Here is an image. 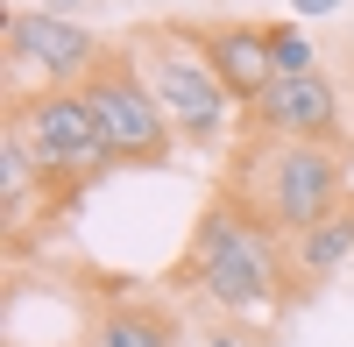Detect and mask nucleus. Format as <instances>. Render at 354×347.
<instances>
[{
    "mask_svg": "<svg viewBox=\"0 0 354 347\" xmlns=\"http://www.w3.org/2000/svg\"><path fill=\"white\" fill-rule=\"evenodd\" d=\"M170 291H185L198 305H213L220 319H255L290 298V270H283V234H270L248 206H234L227 191H213V206L198 213L185 255L170 270Z\"/></svg>",
    "mask_w": 354,
    "mask_h": 347,
    "instance_id": "f257e3e1",
    "label": "nucleus"
},
{
    "mask_svg": "<svg viewBox=\"0 0 354 347\" xmlns=\"http://www.w3.org/2000/svg\"><path fill=\"white\" fill-rule=\"evenodd\" d=\"M85 347H177V312L142 305V298H113L85 319Z\"/></svg>",
    "mask_w": 354,
    "mask_h": 347,
    "instance_id": "9d476101",
    "label": "nucleus"
},
{
    "mask_svg": "<svg viewBox=\"0 0 354 347\" xmlns=\"http://www.w3.org/2000/svg\"><path fill=\"white\" fill-rule=\"evenodd\" d=\"M270 64L277 78H305V71H326V57L305 36V21H270Z\"/></svg>",
    "mask_w": 354,
    "mask_h": 347,
    "instance_id": "f8f14e48",
    "label": "nucleus"
},
{
    "mask_svg": "<svg viewBox=\"0 0 354 347\" xmlns=\"http://www.w3.org/2000/svg\"><path fill=\"white\" fill-rule=\"evenodd\" d=\"M121 43L135 50V64H142V78H149L163 121L177 128V142L198 149V156L227 149V135L241 128V100L220 85L213 57H205V43H198V28L192 21H135Z\"/></svg>",
    "mask_w": 354,
    "mask_h": 347,
    "instance_id": "7ed1b4c3",
    "label": "nucleus"
},
{
    "mask_svg": "<svg viewBox=\"0 0 354 347\" xmlns=\"http://www.w3.org/2000/svg\"><path fill=\"white\" fill-rule=\"evenodd\" d=\"M340 8H347V0H290V21H326Z\"/></svg>",
    "mask_w": 354,
    "mask_h": 347,
    "instance_id": "ddd939ff",
    "label": "nucleus"
},
{
    "mask_svg": "<svg viewBox=\"0 0 354 347\" xmlns=\"http://www.w3.org/2000/svg\"><path fill=\"white\" fill-rule=\"evenodd\" d=\"M78 93L93 100L100 135H106V149H113L121 170H163L177 149H185L177 128L163 121V106H156V93H149V78H142V64H135L128 43H113V50L100 57V71L85 78Z\"/></svg>",
    "mask_w": 354,
    "mask_h": 347,
    "instance_id": "39448f33",
    "label": "nucleus"
},
{
    "mask_svg": "<svg viewBox=\"0 0 354 347\" xmlns=\"http://www.w3.org/2000/svg\"><path fill=\"white\" fill-rule=\"evenodd\" d=\"M36 185H43V170H36V156H28V142L15 128H0V213H8V234L21 227V206H28Z\"/></svg>",
    "mask_w": 354,
    "mask_h": 347,
    "instance_id": "9b49d317",
    "label": "nucleus"
},
{
    "mask_svg": "<svg viewBox=\"0 0 354 347\" xmlns=\"http://www.w3.org/2000/svg\"><path fill=\"white\" fill-rule=\"evenodd\" d=\"M347 170L354 149H333V142H283V135H234L227 149V198L248 206L270 234H298V227L326 220L347 206Z\"/></svg>",
    "mask_w": 354,
    "mask_h": 347,
    "instance_id": "f03ea898",
    "label": "nucleus"
},
{
    "mask_svg": "<svg viewBox=\"0 0 354 347\" xmlns=\"http://www.w3.org/2000/svg\"><path fill=\"white\" fill-rule=\"evenodd\" d=\"M205 347H255V340H241L234 326H213V333H205Z\"/></svg>",
    "mask_w": 354,
    "mask_h": 347,
    "instance_id": "4468645a",
    "label": "nucleus"
},
{
    "mask_svg": "<svg viewBox=\"0 0 354 347\" xmlns=\"http://www.w3.org/2000/svg\"><path fill=\"white\" fill-rule=\"evenodd\" d=\"M8 128L28 142V156L43 170V191L64 185V191H93L106 170H121L100 135V113L78 85H50V93H21L8 100Z\"/></svg>",
    "mask_w": 354,
    "mask_h": 347,
    "instance_id": "20e7f679",
    "label": "nucleus"
},
{
    "mask_svg": "<svg viewBox=\"0 0 354 347\" xmlns=\"http://www.w3.org/2000/svg\"><path fill=\"white\" fill-rule=\"evenodd\" d=\"M241 135H283V142H333V149H354L347 78H333V71L270 78V85L241 106Z\"/></svg>",
    "mask_w": 354,
    "mask_h": 347,
    "instance_id": "0eeeda50",
    "label": "nucleus"
},
{
    "mask_svg": "<svg viewBox=\"0 0 354 347\" xmlns=\"http://www.w3.org/2000/svg\"><path fill=\"white\" fill-rule=\"evenodd\" d=\"M0 43H8V100L50 93V85H85L100 71V57L113 50L100 28H85L78 15H57V8H8Z\"/></svg>",
    "mask_w": 354,
    "mask_h": 347,
    "instance_id": "423d86ee",
    "label": "nucleus"
},
{
    "mask_svg": "<svg viewBox=\"0 0 354 347\" xmlns=\"http://www.w3.org/2000/svg\"><path fill=\"white\" fill-rule=\"evenodd\" d=\"M354 263V198L340 213H326V220H312V227H298V234L283 241V270H290V298H319L326 283L340 276Z\"/></svg>",
    "mask_w": 354,
    "mask_h": 347,
    "instance_id": "1a4fd4ad",
    "label": "nucleus"
},
{
    "mask_svg": "<svg viewBox=\"0 0 354 347\" xmlns=\"http://www.w3.org/2000/svg\"><path fill=\"white\" fill-rule=\"evenodd\" d=\"M340 64H347V71H340V78H347V100H354V43H347V50H340Z\"/></svg>",
    "mask_w": 354,
    "mask_h": 347,
    "instance_id": "2eb2a0df",
    "label": "nucleus"
},
{
    "mask_svg": "<svg viewBox=\"0 0 354 347\" xmlns=\"http://www.w3.org/2000/svg\"><path fill=\"white\" fill-rule=\"evenodd\" d=\"M192 28H198L205 57H213L220 85H227L241 106L277 78V64H270V21H241V15H227V21H192Z\"/></svg>",
    "mask_w": 354,
    "mask_h": 347,
    "instance_id": "6e6552de",
    "label": "nucleus"
}]
</instances>
